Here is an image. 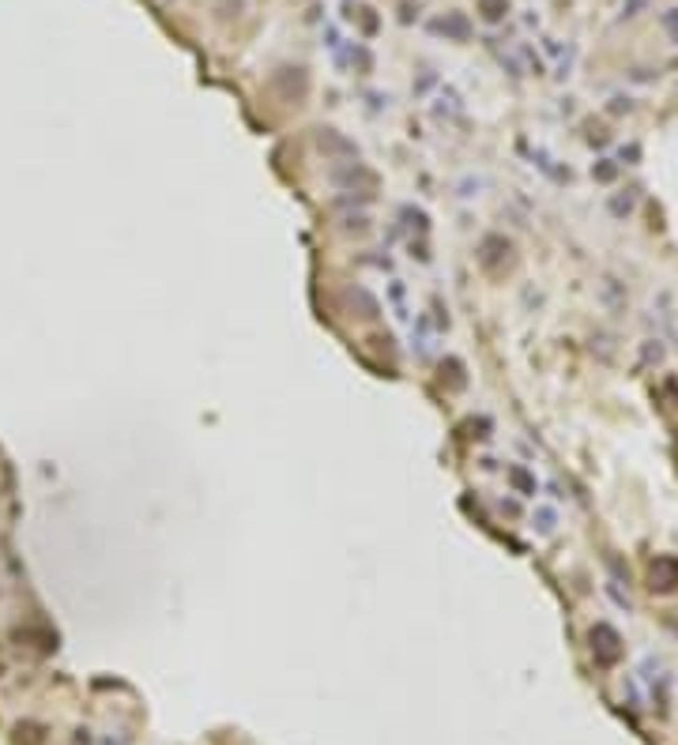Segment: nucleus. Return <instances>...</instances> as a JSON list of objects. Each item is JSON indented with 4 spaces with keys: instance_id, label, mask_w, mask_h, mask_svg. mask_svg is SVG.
<instances>
[{
    "instance_id": "obj_2",
    "label": "nucleus",
    "mask_w": 678,
    "mask_h": 745,
    "mask_svg": "<svg viewBox=\"0 0 678 745\" xmlns=\"http://www.w3.org/2000/svg\"><path fill=\"white\" fill-rule=\"evenodd\" d=\"M347 170H332V185H343V189H355V185H373V173L366 170V166H358V162H343Z\"/></svg>"
},
{
    "instance_id": "obj_3",
    "label": "nucleus",
    "mask_w": 678,
    "mask_h": 745,
    "mask_svg": "<svg viewBox=\"0 0 678 745\" xmlns=\"http://www.w3.org/2000/svg\"><path fill=\"white\" fill-rule=\"evenodd\" d=\"M399 215L407 219V230H415L419 237H426V234H430V219H426V211H422V207H411V203H407V207L399 211Z\"/></svg>"
},
{
    "instance_id": "obj_4",
    "label": "nucleus",
    "mask_w": 678,
    "mask_h": 745,
    "mask_svg": "<svg viewBox=\"0 0 678 745\" xmlns=\"http://www.w3.org/2000/svg\"><path fill=\"white\" fill-rule=\"evenodd\" d=\"M509 478H513V486H516V489H524V493H532V489H535V482H532V478H527V474H524V471H516V467H513V471H509Z\"/></svg>"
},
{
    "instance_id": "obj_1",
    "label": "nucleus",
    "mask_w": 678,
    "mask_h": 745,
    "mask_svg": "<svg viewBox=\"0 0 678 745\" xmlns=\"http://www.w3.org/2000/svg\"><path fill=\"white\" fill-rule=\"evenodd\" d=\"M385 301H388V309H392V316H396V324H411V301H407V283L403 279H388L385 283Z\"/></svg>"
},
{
    "instance_id": "obj_5",
    "label": "nucleus",
    "mask_w": 678,
    "mask_h": 745,
    "mask_svg": "<svg viewBox=\"0 0 678 745\" xmlns=\"http://www.w3.org/2000/svg\"><path fill=\"white\" fill-rule=\"evenodd\" d=\"M535 524H539V531H550V527H554V516H550V512H539Z\"/></svg>"
}]
</instances>
